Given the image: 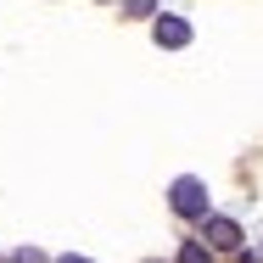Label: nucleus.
Segmentation results:
<instances>
[{
	"instance_id": "obj_7",
	"label": "nucleus",
	"mask_w": 263,
	"mask_h": 263,
	"mask_svg": "<svg viewBox=\"0 0 263 263\" xmlns=\"http://www.w3.org/2000/svg\"><path fill=\"white\" fill-rule=\"evenodd\" d=\"M56 263H90V258H79V252H67V258H56Z\"/></svg>"
},
{
	"instance_id": "obj_5",
	"label": "nucleus",
	"mask_w": 263,
	"mask_h": 263,
	"mask_svg": "<svg viewBox=\"0 0 263 263\" xmlns=\"http://www.w3.org/2000/svg\"><path fill=\"white\" fill-rule=\"evenodd\" d=\"M123 11H129V17H152V11H157V0H123Z\"/></svg>"
},
{
	"instance_id": "obj_8",
	"label": "nucleus",
	"mask_w": 263,
	"mask_h": 263,
	"mask_svg": "<svg viewBox=\"0 0 263 263\" xmlns=\"http://www.w3.org/2000/svg\"><path fill=\"white\" fill-rule=\"evenodd\" d=\"M146 263H162V258H146Z\"/></svg>"
},
{
	"instance_id": "obj_6",
	"label": "nucleus",
	"mask_w": 263,
	"mask_h": 263,
	"mask_svg": "<svg viewBox=\"0 0 263 263\" xmlns=\"http://www.w3.org/2000/svg\"><path fill=\"white\" fill-rule=\"evenodd\" d=\"M17 263H45V252H34V247H23V252H17Z\"/></svg>"
},
{
	"instance_id": "obj_1",
	"label": "nucleus",
	"mask_w": 263,
	"mask_h": 263,
	"mask_svg": "<svg viewBox=\"0 0 263 263\" xmlns=\"http://www.w3.org/2000/svg\"><path fill=\"white\" fill-rule=\"evenodd\" d=\"M168 208L179 213V218H208V185H202L196 174H179V179L168 185Z\"/></svg>"
},
{
	"instance_id": "obj_4",
	"label": "nucleus",
	"mask_w": 263,
	"mask_h": 263,
	"mask_svg": "<svg viewBox=\"0 0 263 263\" xmlns=\"http://www.w3.org/2000/svg\"><path fill=\"white\" fill-rule=\"evenodd\" d=\"M179 263H213V247H202V241H185V247H179Z\"/></svg>"
},
{
	"instance_id": "obj_3",
	"label": "nucleus",
	"mask_w": 263,
	"mask_h": 263,
	"mask_svg": "<svg viewBox=\"0 0 263 263\" xmlns=\"http://www.w3.org/2000/svg\"><path fill=\"white\" fill-rule=\"evenodd\" d=\"M202 230H208V247H218V252H235V247H241V224H235V218H202Z\"/></svg>"
},
{
	"instance_id": "obj_2",
	"label": "nucleus",
	"mask_w": 263,
	"mask_h": 263,
	"mask_svg": "<svg viewBox=\"0 0 263 263\" xmlns=\"http://www.w3.org/2000/svg\"><path fill=\"white\" fill-rule=\"evenodd\" d=\"M152 34H157L162 51H185V45H191V23H185V17H168V11L152 23Z\"/></svg>"
}]
</instances>
